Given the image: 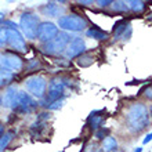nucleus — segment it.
Listing matches in <instances>:
<instances>
[{"mask_svg": "<svg viewBox=\"0 0 152 152\" xmlns=\"http://www.w3.org/2000/svg\"><path fill=\"white\" fill-rule=\"evenodd\" d=\"M126 122H127V127L130 132H142L149 124V115L147 108L140 102L132 104L127 109V113H126Z\"/></svg>", "mask_w": 152, "mask_h": 152, "instance_id": "nucleus-1", "label": "nucleus"}, {"mask_svg": "<svg viewBox=\"0 0 152 152\" xmlns=\"http://www.w3.org/2000/svg\"><path fill=\"white\" fill-rule=\"evenodd\" d=\"M1 26L7 29V44L15 51H25L26 50V43L22 36V33L17 29V25L12 24L11 21H6L1 24Z\"/></svg>", "mask_w": 152, "mask_h": 152, "instance_id": "nucleus-2", "label": "nucleus"}, {"mask_svg": "<svg viewBox=\"0 0 152 152\" xmlns=\"http://www.w3.org/2000/svg\"><path fill=\"white\" fill-rule=\"evenodd\" d=\"M39 17L33 12H24L20 18V28L22 31V36L26 39H36L37 28H39Z\"/></svg>", "mask_w": 152, "mask_h": 152, "instance_id": "nucleus-3", "label": "nucleus"}, {"mask_svg": "<svg viewBox=\"0 0 152 152\" xmlns=\"http://www.w3.org/2000/svg\"><path fill=\"white\" fill-rule=\"evenodd\" d=\"M69 40H71V37H69V35L66 32H58V35L53 40L47 42V43H43L42 48H43V51L46 53V54L58 56V54L65 51Z\"/></svg>", "mask_w": 152, "mask_h": 152, "instance_id": "nucleus-4", "label": "nucleus"}, {"mask_svg": "<svg viewBox=\"0 0 152 152\" xmlns=\"http://www.w3.org/2000/svg\"><path fill=\"white\" fill-rule=\"evenodd\" d=\"M58 26L64 31H71V32H80L84 31L87 26V21L80 15H62L58 18Z\"/></svg>", "mask_w": 152, "mask_h": 152, "instance_id": "nucleus-5", "label": "nucleus"}, {"mask_svg": "<svg viewBox=\"0 0 152 152\" xmlns=\"http://www.w3.org/2000/svg\"><path fill=\"white\" fill-rule=\"evenodd\" d=\"M37 108V102L26 91H18L11 109L18 113H29Z\"/></svg>", "mask_w": 152, "mask_h": 152, "instance_id": "nucleus-6", "label": "nucleus"}, {"mask_svg": "<svg viewBox=\"0 0 152 152\" xmlns=\"http://www.w3.org/2000/svg\"><path fill=\"white\" fill-rule=\"evenodd\" d=\"M65 87H66V84H65V82H62V79H60V77L53 79L48 83V91L46 94V98L43 100L42 105H48L54 102V101L62 100V97L65 94Z\"/></svg>", "mask_w": 152, "mask_h": 152, "instance_id": "nucleus-7", "label": "nucleus"}, {"mask_svg": "<svg viewBox=\"0 0 152 152\" xmlns=\"http://www.w3.org/2000/svg\"><path fill=\"white\" fill-rule=\"evenodd\" d=\"M25 87L28 90L29 96L36 97V98H44L46 94V87H47V82L43 76L33 75L25 80Z\"/></svg>", "mask_w": 152, "mask_h": 152, "instance_id": "nucleus-8", "label": "nucleus"}, {"mask_svg": "<svg viewBox=\"0 0 152 152\" xmlns=\"http://www.w3.org/2000/svg\"><path fill=\"white\" fill-rule=\"evenodd\" d=\"M0 66H3L4 69H7L10 72H18L22 69L24 62H22V58L14 53H1L0 54Z\"/></svg>", "mask_w": 152, "mask_h": 152, "instance_id": "nucleus-9", "label": "nucleus"}, {"mask_svg": "<svg viewBox=\"0 0 152 152\" xmlns=\"http://www.w3.org/2000/svg\"><path fill=\"white\" fill-rule=\"evenodd\" d=\"M57 35H58V26L56 24H53V22H42V24H39L36 39L40 40L42 43H47V42L54 39Z\"/></svg>", "mask_w": 152, "mask_h": 152, "instance_id": "nucleus-10", "label": "nucleus"}, {"mask_svg": "<svg viewBox=\"0 0 152 152\" xmlns=\"http://www.w3.org/2000/svg\"><path fill=\"white\" fill-rule=\"evenodd\" d=\"M84 50H86V44H84V40L82 37H73L72 40H69L68 46L65 48V56L68 57L69 60H72L75 57L83 54Z\"/></svg>", "mask_w": 152, "mask_h": 152, "instance_id": "nucleus-11", "label": "nucleus"}, {"mask_svg": "<svg viewBox=\"0 0 152 152\" xmlns=\"http://www.w3.org/2000/svg\"><path fill=\"white\" fill-rule=\"evenodd\" d=\"M62 11H64V8L58 6L57 3H47L42 7V12L50 17H58Z\"/></svg>", "mask_w": 152, "mask_h": 152, "instance_id": "nucleus-12", "label": "nucleus"}, {"mask_svg": "<svg viewBox=\"0 0 152 152\" xmlns=\"http://www.w3.org/2000/svg\"><path fill=\"white\" fill-rule=\"evenodd\" d=\"M17 93H18V90H17L15 86H10V87L7 88V91H6L4 98H3V105L6 107V108H11L12 107L14 101H15Z\"/></svg>", "mask_w": 152, "mask_h": 152, "instance_id": "nucleus-13", "label": "nucleus"}, {"mask_svg": "<svg viewBox=\"0 0 152 152\" xmlns=\"http://www.w3.org/2000/svg\"><path fill=\"white\" fill-rule=\"evenodd\" d=\"M118 148V141L111 136H107L102 141V147H101V152H115Z\"/></svg>", "mask_w": 152, "mask_h": 152, "instance_id": "nucleus-14", "label": "nucleus"}, {"mask_svg": "<svg viewBox=\"0 0 152 152\" xmlns=\"http://www.w3.org/2000/svg\"><path fill=\"white\" fill-rule=\"evenodd\" d=\"M12 77H14L12 72H10V71H7V69H4L3 66H0V88L4 87V86H7V84H10V82L12 80Z\"/></svg>", "mask_w": 152, "mask_h": 152, "instance_id": "nucleus-15", "label": "nucleus"}, {"mask_svg": "<svg viewBox=\"0 0 152 152\" xmlns=\"http://www.w3.org/2000/svg\"><path fill=\"white\" fill-rule=\"evenodd\" d=\"M86 35H87L88 37H91V39H97V40H105L108 37V33L102 32V31H100V29H97V28L87 29Z\"/></svg>", "mask_w": 152, "mask_h": 152, "instance_id": "nucleus-16", "label": "nucleus"}, {"mask_svg": "<svg viewBox=\"0 0 152 152\" xmlns=\"http://www.w3.org/2000/svg\"><path fill=\"white\" fill-rule=\"evenodd\" d=\"M127 6L129 8H132L133 11L141 12L145 8V1H129Z\"/></svg>", "mask_w": 152, "mask_h": 152, "instance_id": "nucleus-17", "label": "nucleus"}, {"mask_svg": "<svg viewBox=\"0 0 152 152\" xmlns=\"http://www.w3.org/2000/svg\"><path fill=\"white\" fill-rule=\"evenodd\" d=\"M127 26H130V25H129L126 21H119V22L115 25V28H113V33H115V36H119L122 32H124Z\"/></svg>", "mask_w": 152, "mask_h": 152, "instance_id": "nucleus-18", "label": "nucleus"}, {"mask_svg": "<svg viewBox=\"0 0 152 152\" xmlns=\"http://www.w3.org/2000/svg\"><path fill=\"white\" fill-rule=\"evenodd\" d=\"M112 7H113V10L115 11H127L129 10V6H127V3L126 1H112Z\"/></svg>", "mask_w": 152, "mask_h": 152, "instance_id": "nucleus-19", "label": "nucleus"}, {"mask_svg": "<svg viewBox=\"0 0 152 152\" xmlns=\"http://www.w3.org/2000/svg\"><path fill=\"white\" fill-rule=\"evenodd\" d=\"M11 138H12V133H6V134H3V137L0 138V149L6 148L8 145V142L11 141Z\"/></svg>", "mask_w": 152, "mask_h": 152, "instance_id": "nucleus-20", "label": "nucleus"}, {"mask_svg": "<svg viewBox=\"0 0 152 152\" xmlns=\"http://www.w3.org/2000/svg\"><path fill=\"white\" fill-rule=\"evenodd\" d=\"M90 122H91V127L93 129H98L101 126V123H102V116H96L93 115L90 116Z\"/></svg>", "mask_w": 152, "mask_h": 152, "instance_id": "nucleus-21", "label": "nucleus"}, {"mask_svg": "<svg viewBox=\"0 0 152 152\" xmlns=\"http://www.w3.org/2000/svg\"><path fill=\"white\" fill-rule=\"evenodd\" d=\"M7 44V29L1 26L0 28V47H4Z\"/></svg>", "mask_w": 152, "mask_h": 152, "instance_id": "nucleus-22", "label": "nucleus"}, {"mask_svg": "<svg viewBox=\"0 0 152 152\" xmlns=\"http://www.w3.org/2000/svg\"><path fill=\"white\" fill-rule=\"evenodd\" d=\"M64 105V100H58V101H54L51 104H48V109H60L61 107Z\"/></svg>", "mask_w": 152, "mask_h": 152, "instance_id": "nucleus-23", "label": "nucleus"}, {"mask_svg": "<svg viewBox=\"0 0 152 152\" xmlns=\"http://www.w3.org/2000/svg\"><path fill=\"white\" fill-rule=\"evenodd\" d=\"M97 4H98V6H101V7H107V6H109V4H112V1L105 0V1H97Z\"/></svg>", "mask_w": 152, "mask_h": 152, "instance_id": "nucleus-24", "label": "nucleus"}, {"mask_svg": "<svg viewBox=\"0 0 152 152\" xmlns=\"http://www.w3.org/2000/svg\"><path fill=\"white\" fill-rule=\"evenodd\" d=\"M107 133H108V130H105V132H104V129H101L100 132L96 134V137H97V138H102V136H105Z\"/></svg>", "mask_w": 152, "mask_h": 152, "instance_id": "nucleus-25", "label": "nucleus"}, {"mask_svg": "<svg viewBox=\"0 0 152 152\" xmlns=\"http://www.w3.org/2000/svg\"><path fill=\"white\" fill-rule=\"evenodd\" d=\"M151 138H152V134H151V133H148V136H147V137L144 138V144L149 142V141H151Z\"/></svg>", "mask_w": 152, "mask_h": 152, "instance_id": "nucleus-26", "label": "nucleus"}, {"mask_svg": "<svg viewBox=\"0 0 152 152\" xmlns=\"http://www.w3.org/2000/svg\"><path fill=\"white\" fill-rule=\"evenodd\" d=\"M3 18H4V14L3 12H0V25L3 24Z\"/></svg>", "mask_w": 152, "mask_h": 152, "instance_id": "nucleus-27", "label": "nucleus"}, {"mask_svg": "<svg viewBox=\"0 0 152 152\" xmlns=\"http://www.w3.org/2000/svg\"><path fill=\"white\" fill-rule=\"evenodd\" d=\"M3 134H4V129H3V127H0V138L3 137Z\"/></svg>", "mask_w": 152, "mask_h": 152, "instance_id": "nucleus-28", "label": "nucleus"}, {"mask_svg": "<svg viewBox=\"0 0 152 152\" xmlns=\"http://www.w3.org/2000/svg\"><path fill=\"white\" fill-rule=\"evenodd\" d=\"M141 151H142V148H136L134 149V152H141Z\"/></svg>", "mask_w": 152, "mask_h": 152, "instance_id": "nucleus-29", "label": "nucleus"}, {"mask_svg": "<svg viewBox=\"0 0 152 152\" xmlns=\"http://www.w3.org/2000/svg\"><path fill=\"white\" fill-rule=\"evenodd\" d=\"M0 105H1V98H0Z\"/></svg>", "mask_w": 152, "mask_h": 152, "instance_id": "nucleus-30", "label": "nucleus"}]
</instances>
